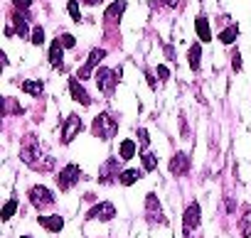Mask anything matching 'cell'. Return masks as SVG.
<instances>
[{"label":"cell","instance_id":"44dd1931","mask_svg":"<svg viewBox=\"0 0 251 238\" xmlns=\"http://www.w3.org/2000/svg\"><path fill=\"white\" fill-rule=\"evenodd\" d=\"M187 57H190V69L197 71V69H200V62H202V47H200V44H192Z\"/></svg>","mask_w":251,"mask_h":238},{"label":"cell","instance_id":"9c48e42d","mask_svg":"<svg viewBox=\"0 0 251 238\" xmlns=\"http://www.w3.org/2000/svg\"><path fill=\"white\" fill-rule=\"evenodd\" d=\"M118 177H121V172H118V160H116V157H108V160L103 162V167H101L99 182H101V184H108V182H113V179H118Z\"/></svg>","mask_w":251,"mask_h":238},{"label":"cell","instance_id":"7402d4cb","mask_svg":"<svg viewBox=\"0 0 251 238\" xmlns=\"http://www.w3.org/2000/svg\"><path fill=\"white\" fill-rule=\"evenodd\" d=\"M136 155V143L133 140H123L121 143V160H131Z\"/></svg>","mask_w":251,"mask_h":238},{"label":"cell","instance_id":"277c9868","mask_svg":"<svg viewBox=\"0 0 251 238\" xmlns=\"http://www.w3.org/2000/svg\"><path fill=\"white\" fill-rule=\"evenodd\" d=\"M79 177H81V170H79V165H67L59 174H57V187L62 189V192H69L76 182H79Z\"/></svg>","mask_w":251,"mask_h":238},{"label":"cell","instance_id":"5b68a950","mask_svg":"<svg viewBox=\"0 0 251 238\" xmlns=\"http://www.w3.org/2000/svg\"><path fill=\"white\" fill-rule=\"evenodd\" d=\"M30 201H32V206L35 209H45V206H52L54 204V194L47 189V187H32L30 189Z\"/></svg>","mask_w":251,"mask_h":238},{"label":"cell","instance_id":"1f68e13d","mask_svg":"<svg viewBox=\"0 0 251 238\" xmlns=\"http://www.w3.org/2000/svg\"><path fill=\"white\" fill-rule=\"evenodd\" d=\"M231 66L239 71L241 69V57H239V52H234V57H231Z\"/></svg>","mask_w":251,"mask_h":238},{"label":"cell","instance_id":"4fadbf2b","mask_svg":"<svg viewBox=\"0 0 251 238\" xmlns=\"http://www.w3.org/2000/svg\"><path fill=\"white\" fill-rule=\"evenodd\" d=\"M69 91H72V98H74V101H79L81 106H89V103H91V98H89L86 88L79 84V76H72V79H69Z\"/></svg>","mask_w":251,"mask_h":238},{"label":"cell","instance_id":"ba28073f","mask_svg":"<svg viewBox=\"0 0 251 238\" xmlns=\"http://www.w3.org/2000/svg\"><path fill=\"white\" fill-rule=\"evenodd\" d=\"M113 216H116V206L108 204V201H101V204L91 206L89 214H86V218H101V221H111Z\"/></svg>","mask_w":251,"mask_h":238},{"label":"cell","instance_id":"8fae6325","mask_svg":"<svg viewBox=\"0 0 251 238\" xmlns=\"http://www.w3.org/2000/svg\"><path fill=\"white\" fill-rule=\"evenodd\" d=\"M146 211H148V221L151 223H165V216L160 211V204H158V196L155 194H148L146 199Z\"/></svg>","mask_w":251,"mask_h":238},{"label":"cell","instance_id":"d6a6232c","mask_svg":"<svg viewBox=\"0 0 251 238\" xmlns=\"http://www.w3.org/2000/svg\"><path fill=\"white\" fill-rule=\"evenodd\" d=\"M158 76H160V79L165 81V79L170 76V71H168V66H163V64H160V66H158Z\"/></svg>","mask_w":251,"mask_h":238},{"label":"cell","instance_id":"f1b7e54d","mask_svg":"<svg viewBox=\"0 0 251 238\" xmlns=\"http://www.w3.org/2000/svg\"><path fill=\"white\" fill-rule=\"evenodd\" d=\"M59 40H62V44H64L67 49H72V47L76 44V40H74V37H72L69 32H64V35H59Z\"/></svg>","mask_w":251,"mask_h":238},{"label":"cell","instance_id":"52a82bcc","mask_svg":"<svg viewBox=\"0 0 251 238\" xmlns=\"http://www.w3.org/2000/svg\"><path fill=\"white\" fill-rule=\"evenodd\" d=\"M103 57H106V49H91L86 64L79 69V79H89L91 74H96V66H99V62H101Z\"/></svg>","mask_w":251,"mask_h":238},{"label":"cell","instance_id":"836d02e7","mask_svg":"<svg viewBox=\"0 0 251 238\" xmlns=\"http://www.w3.org/2000/svg\"><path fill=\"white\" fill-rule=\"evenodd\" d=\"M163 3H165L168 8H177V3H180V0H163Z\"/></svg>","mask_w":251,"mask_h":238},{"label":"cell","instance_id":"3957f363","mask_svg":"<svg viewBox=\"0 0 251 238\" xmlns=\"http://www.w3.org/2000/svg\"><path fill=\"white\" fill-rule=\"evenodd\" d=\"M118 79H121V69L118 71H113V69H96V86L106 96H113Z\"/></svg>","mask_w":251,"mask_h":238},{"label":"cell","instance_id":"5bb4252c","mask_svg":"<svg viewBox=\"0 0 251 238\" xmlns=\"http://www.w3.org/2000/svg\"><path fill=\"white\" fill-rule=\"evenodd\" d=\"M170 172H173L175 177L187 174V172H190V157H187L185 152H177V155L170 160Z\"/></svg>","mask_w":251,"mask_h":238},{"label":"cell","instance_id":"7c38bea8","mask_svg":"<svg viewBox=\"0 0 251 238\" xmlns=\"http://www.w3.org/2000/svg\"><path fill=\"white\" fill-rule=\"evenodd\" d=\"M64 49H67V47L62 44L59 37L50 44V64H52L54 69H62V66H64V62H62V59H64Z\"/></svg>","mask_w":251,"mask_h":238},{"label":"cell","instance_id":"f546056e","mask_svg":"<svg viewBox=\"0 0 251 238\" xmlns=\"http://www.w3.org/2000/svg\"><path fill=\"white\" fill-rule=\"evenodd\" d=\"M13 5H15L18 13H25V10L30 8V0H13Z\"/></svg>","mask_w":251,"mask_h":238},{"label":"cell","instance_id":"7a4b0ae2","mask_svg":"<svg viewBox=\"0 0 251 238\" xmlns=\"http://www.w3.org/2000/svg\"><path fill=\"white\" fill-rule=\"evenodd\" d=\"M91 133L101 140H111L116 133H118V121L111 115V113H99L91 123Z\"/></svg>","mask_w":251,"mask_h":238},{"label":"cell","instance_id":"d4e9b609","mask_svg":"<svg viewBox=\"0 0 251 238\" xmlns=\"http://www.w3.org/2000/svg\"><path fill=\"white\" fill-rule=\"evenodd\" d=\"M141 157H143V167H146V172H153L155 170V165H158V160H155V155H151V152H141Z\"/></svg>","mask_w":251,"mask_h":238},{"label":"cell","instance_id":"e0dca14e","mask_svg":"<svg viewBox=\"0 0 251 238\" xmlns=\"http://www.w3.org/2000/svg\"><path fill=\"white\" fill-rule=\"evenodd\" d=\"M195 30H197V37H200L202 42H209V40H212V30H209V22H207L204 15H200V18L195 20Z\"/></svg>","mask_w":251,"mask_h":238},{"label":"cell","instance_id":"83f0119b","mask_svg":"<svg viewBox=\"0 0 251 238\" xmlns=\"http://www.w3.org/2000/svg\"><path fill=\"white\" fill-rule=\"evenodd\" d=\"M5 110L8 113H23V106H18L13 98H5Z\"/></svg>","mask_w":251,"mask_h":238},{"label":"cell","instance_id":"8992f818","mask_svg":"<svg viewBox=\"0 0 251 238\" xmlns=\"http://www.w3.org/2000/svg\"><path fill=\"white\" fill-rule=\"evenodd\" d=\"M81 126H84V123H81V118H79V115H69V118H67V123H64V128H62V143L69 145V143L79 135Z\"/></svg>","mask_w":251,"mask_h":238},{"label":"cell","instance_id":"ffe728a7","mask_svg":"<svg viewBox=\"0 0 251 238\" xmlns=\"http://www.w3.org/2000/svg\"><path fill=\"white\" fill-rule=\"evenodd\" d=\"M236 37H239V25H229V27L219 35V42H222V44H231V42H236Z\"/></svg>","mask_w":251,"mask_h":238},{"label":"cell","instance_id":"4316f807","mask_svg":"<svg viewBox=\"0 0 251 238\" xmlns=\"http://www.w3.org/2000/svg\"><path fill=\"white\" fill-rule=\"evenodd\" d=\"M15 209H18V201H15V199H10V201L3 206V221H8V218L15 214Z\"/></svg>","mask_w":251,"mask_h":238},{"label":"cell","instance_id":"6da1fadb","mask_svg":"<svg viewBox=\"0 0 251 238\" xmlns=\"http://www.w3.org/2000/svg\"><path fill=\"white\" fill-rule=\"evenodd\" d=\"M20 157H23V162H25V165H30V167L40 170V172H50V170H52V165H54V160H52V157H47V155L42 152L40 143H37L32 135L25 140V145H23V150H20Z\"/></svg>","mask_w":251,"mask_h":238},{"label":"cell","instance_id":"cb8c5ba5","mask_svg":"<svg viewBox=\"0 0 251 238\" xmlns=\"http://www.w3.org/2000/svg\"><path fill=\"white\" fill-rule=\"evenodd\" d=\"M67 13H69V18H72L74 22L81 20V10H79V3H76V0H69V3H67Z\"/></svg>","mask_w":251,"mask_h":238},{"label":"cell","instance_id":"2e32d148","mask_svg":"<svg viewBox=\"0 0 251 238\" xmlns=\"http://www.w3.org/2000/svg\"><path fill=\"white\" fill-rule=\"evenodd\" d=\"M123 10H126V0H116V3H111V5L106 8L103 20H106L108 25H111V22H118L121 15H123Z\"/></svg>","mask_w":251,"mask_h":238},{"label":"cell","instance_id":"4dcf8cb0","mask_svg":"<svg viewBox=\"0 0 251 238\" xmlns=\"http://www.w3.org/2000/svg\"><path fill=\"white\" fill-rule=\"evenodd\" d=\"M138 138H141V148L146 150V148H148V143H151V138H148V130H146V128H141V130H138Z\"/></svg>","mask_w":251,"mask_h":238},{"label":"cell","instance_id":"603a6c76","mask_svg":"<svg viewBox=\"0 0 251 238\" xmlns=\"http://www.w3.org/2000/svg\"><path fill=\"white\" fill-rule=\"evenodd\" d=\"M30 42H32L35 47H42V44H45V27H42V25L32 27V37H30Z\"/></svg>","mask_w":251,"mask_h":238},{"label":"cell","instance_id":"9a60e30c","mask_svg":"<svg viewBox=\"0 0 251 238\" xmlns=\"http://www.w3.org/2000/svg\"><path fill=\"white\" fill-rule=\"evenodd\" d=\"M40 226L50 233H59L64 228V218L59 214H52V216H40Z\"/></svg>","mask_w":251,"mask_h":238},{"label":"cell","instance_id":"30bf717a","mask_svg":"<svg viewBox=\"0 0 251 238\" xmlns=\"http://www.w3.org/2000/svg\"><path fill=\"white\" fill-rule=\"evenodd\" d=\"M200 218H202V214H200V204L195 201V204H190L187 206V211H185V236H190L197 226H200Z\"/></svg>","mask_w":251,"mask_h":238},{"label":"cell","instance_id":"ac0fdd59","mask_svg":"<svg viewBox=\"0 0 251 238\" xmlns=\"http://www.w3.org/2000/svg\"><path fill=\"white\" fill-rule=\"evenodd\" d=\"M141 177H143V172H141V170H123V172H121V177H118V182H121L123 187H131V184H133V182H138Z\"/></svg>","mask_w":251,"mask_h":238},{"label":"cell","instance_id":"d6986e66","mask_svg":"<svg viewBox=\"0 0 251 238\" xmlns=\"http://www.w3.org/2000/svg\"><path fill=\"white\" fill-rule=\"evenodd\" d=\"M23 91L25 93H30V96H40L42 91H45V84L37 79V81H32V79H27V81H23Z\"/></svg>","mask_w":251,"mask_h":238},{"label":"cell","instance_id":"484cf974","mask_svg":"<svg viewBox=\"0 0 251 238\" xmlns=\"http://www.w3.org/2000/svg\"><path fill=\"white\" fill-rule=\"evenodd\" d=\"M239 228H241V236H244V238H249V236H251V214H246V216L241 218Z\"/></svg>","mask_w":251,"mask_h":238},{"label":"cell","instance_id":"e575fe53","mask_svg":"<svg viewBox=\"0 0 251 238\" xmlns=\"http://www.w3.org/2000/svg\"><path fill=\"white\" fill-rule=\"evenodd\" d=\"M20 238H30V236H20Z\"/></svg>","mask_w":251,"mask_h":238}]
</instances>
